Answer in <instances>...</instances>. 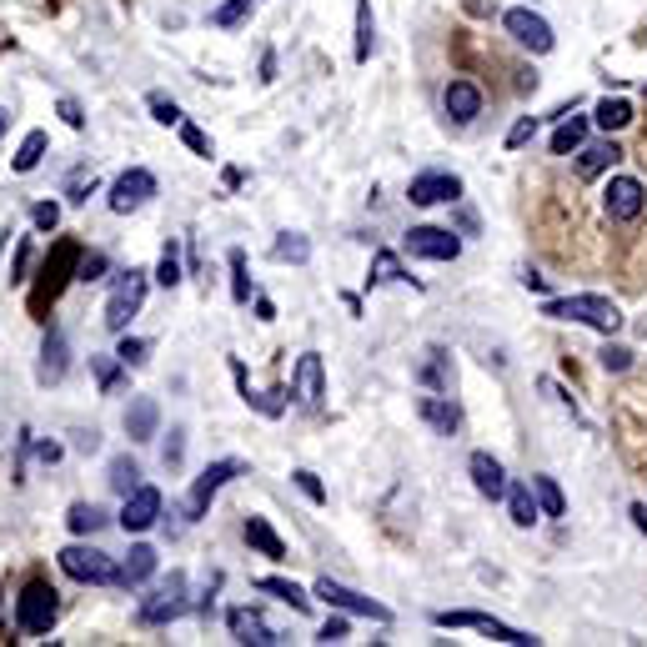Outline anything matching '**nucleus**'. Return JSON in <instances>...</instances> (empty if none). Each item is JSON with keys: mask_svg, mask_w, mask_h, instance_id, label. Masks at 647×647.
Masks as SVG:
<instances>
[{"mask_svg": "<svg viewBox=\"0 0 647 647\" xmlns=\"http://www.w3.org/2000/svg\"><path fill=\"white\" fill-rule=\"evenodd\" d=\"M542 316H552V321H577V327H592V332H607V337L622 327L617 301L592 296V291H582V296H552V301L542 306Z\"/></svg>", "mask_w": 647, "mask_h": 647, "instance_id": "nucleus-1", "label": "nucleus"}, {"mask_svg": "<svg viewBox=\"0 0 647 647\" xmlns=\"http://www.w3.org/2000/svg\"><path fill=\"white\" fill-rule=\"evenodd\" d=\"M141 301H146V271H121L116 276V286H111V301H106V327L111 332H126L131 327V316L141 311Z\"/></svg>", "mask_w": 647, "mask_h": 647, "instance_id": "nucleus-2", "label": "nucleus"}, {"mask_svg": "<svg viewBox=\"0 0 647 647\" xmlns=\"http://www.w3.org/2000/svg\"><path fill=\"white\" fill-rule=\"evenodd\" d=\"M246 472V462H236V457H221V462H211L196 482H191V492H186V517L196 522V517H206V507H211V497L231 482V477H241Z\"/></svg>", "mask_w": 647, "mask_h": 647, "instance_id": "nucleus-3", "label": "nucleus"}, {"mask_svg": "<svg viewBox=\"0 0 647 647\" xmlns=\"http://www.w3.org/2000/svg\"><path fill=\"white\" fill-rule=\"evenodd\" d=\"M56 617H61V602H56V592H51L46 582H31V587L16 597V622H21V632H51Z\"/></svg>", "mask_w": 647, "mask_h": 647, "instance_id": "nucleus-4", "label": "nucleus"}, {"mask_svg": "<svg viewBox=\"0 0 647 647\" xmlns=\"http://www.w3.org/2000/svg\"><path fill=\"white\" fill-rule=\"evenodd\" d=\"M61 572L76 577V582H116V562L101 552V547H66L61 552Z\"/></svg>", "mask_w": 647, "mask_h": 647, "instance_id": "nucleus-5", "label": "nucleus"}, {"mask_svg": "<svg viewBox=\"0 0 647 647\" xmlns=\"http://www.w3.org/2000/svg\"><path fill=\"white\" fill-rule=\"evenodd\" d=\"M502 26H507V36L517 41V46H527V51H537V56H547L552 46H557V36H552V26L537 16V11H507L502 16Z\"/></svg>", "mask_w": 647, "mask_h": 647, "instance_id": "nucleus-6", "label": "nucleus"}, {"mask_svg": "<svg viewBox=\"0 0 647 647\" xmlns=\"http://www.w3.org/2000/svg\"><path fill=\"white\" fill-rule=\"evenodd\" d=\"M151 196H156V176L141 171V166H131V171H121L116 186H111V211H116V216H131V211H141Z\"/></svg>", "mask_w": 647, "mask_h": 647, "instance_id": "nucleus-7", "label": "nucleus"}, {"mask_svg": "<svg viewBox=\"0 0 647 647\" xmlns=\"http://www.w3.org/2000/svg\"><path fill=\"white\" fill-rule=\"evenodd\" d=\"M437 627H477V632H487V637H497V642H512V647H532V642H537L532 632L507 627V622H497V617H487V612H437Z\"/></svg>", "mask_w": 647, "mask_h": 647, "instance_id": "nucleus-8", "label": "nucleus"}, {"mask_svg": "<svg viewBox=\"0 0 647 647\" xmlns=\"http://www.w3.org/2000/svg\"><path fill=\"white\" fill-rule=\"evenodd\" d=\"M181 612H186V577L171 572V577L141 602V622L156 627V622H171V617H181Z\"/></svg>", "mask_w": 647, "mask_h": 647, "instance_id": "nucleus-9", "label": "nucleus"}, {"mask_svg": "<svg viewBox=\"0 0 647 647\" xmlns=\"http://www.w3.org/2000/svg\"><path fill=\"white\" fill-rule=\"evenodd\" d=\"M291 397L301 407H321V397H327V372H321V357L316 352H301L296 357V372H291Z\"/></svg>", "mask_w": 647, "mask_h": 647, "instance_id": "nucleus-10", "label": "nucleus"}, {"mask_svg": "<svg viewBox=\"0 0 647 647\" xmlns=\"http://www.w3.org/2000/svg\"><path fill=\"white\" fill-rule=\"evenodd\" d=\"M602 206H607V216H612V221H637V216H642V206H647V191H642V181H637V176H617V181H607Z\"/></svg>", "mask_w": 647, "mask_h": 647, "instance_id": "nucleus-11", "label": "nucleus"}, {"mask_svg": "<svg viewBox=\"0 0 647 647\" xmlns=\"http://www.w3.org/2000/svg\"><path fill=\"white\" fill-rule=\"evenodd\" d=\"M316 597H327V602L342 607V612L372 617V622H392V607H382V602H372V597H362V592H352V587H342V582H332V577L316 582Z\"/></svg>", "mask_w": 647, "mask_h": 647, "instance_id": "nucleus-12", "label": "nucleus"}, {"mask_svg": "<svg viewBox=\"0 0 647 647\" xmlns=\"http://www.w3.org/2000/svg\"><path fill=\"white\" fill-rule=\"evenodd\" d=\"M407 251L412 256H427V261H457L462 256V241L442 226H412L407 231Z\"/></svg>", "mask_w": 647, "mask_h": 647, "instance_id": "nucleus-13", "label": "nucleus"}, {"mask_svg": "<svg viewBox=\"0 0 647 647\" xmlns=\"http://www.w3.org/2000/svg\"><path fill=\"white\" fill-rule=\"evenodd\" d=\"M407 196H412V206H442V201H457L462 196V181L447 176V171H427V176H417L407 186Z\"/></svg>", "mask_w": 647, "mask_h": 647, "instance_id": "nucleus-14", "label": "nucleus"}, {"mask_svg": "<svg viewBox=\"0 0 647 647\" xmlns=\"http://www.w3.org/2000/svg\"><path fill=\"white\" fill-rule=\"evenodd\" d=\"M156 517H161V492L141 482V487L126 497V507H121V527H126V532H146V527H156Z\"/></svg>", "mask_w": 647, "mask_h": 647, "instance_id": "nucleus-15", "label": "nucleus"}, {"mask_svg": "<svg viewBox=\"0 0 647 647\" xmlns=\"http://www.w3.org/2000/svg\"><path fill=\"white\" fill-rule=\"evenodd\" d=\"M467 472H472V487H477L487 502H502V497H507V472H502V462H497L492 452H472Z\"/></svg>", "mask_w": 647, "mask_h": 647, "instance_id": "nucleus-16", "label": "nucleus"}, {"mask_svg": "<svg viewBox=\"0 0 647 647\" xmlns=\"http://www.w3.org/2000/svg\"><path fill=\"white\" fill-rule=\"evenodd\" d=\"M226 627H231V637H236V642H251V647H271V642H281V637L266 627V617H261L256 607H231V612H226Z\"/></svg>", "mask_w": 647, "mask_h": 647, "instance_id": "nucleus-17", "label": "nucleus"}, {"mask_svg": "<svg viewBox=\"0 0 647 647\" xmlns=\"http://www.w3.org/2000/svg\"><path fill=\"white\" fill-rule=\"evenodd\" d=\"M417 412H422V422H427V427H437L442 437H452V432L462 427V407H457V402H447V397H437V392H432V397H422V402H417Z\"/></svg>", "mask_w": 647, "mask_h": 647, "instance_id": "nucleus-18", "label": "nucleus"}, {"mask_svg": "<svg viewBox=\"0 0 647 647\" xmlns=\"http://www.w3.org/2000/svg\"><path fill=\"white\" fill-rule=\"evenodd\" d=\"M156 427H161V407H156V397H136V402L126 407V432H131V442H151V437H156Z\"/></svg>", "mask_w": 647, "mask_h": 647, "instance_id": "nucleus-19", "label": "nucleus"}, {"mask_svg": "<svg viewBox=\"0 0 647 647\" xmlns=\"http://www.w3.org/2000/svg\"><path fill=\"white\" fill-rule=\"evenodd\" d=\"M156 572V547H146V542H136L131 552H126V562H121V572H116V587H141L146 577Z\"/></svg>", "mask_w": 647, "mask_h": 647, "instance_id": "nucleus-20", "label": "nucleus"}, {"mask_svg": "<svg viewBox=\"0 0 647 647\" xmlns=\"http://www.w3.org/2000/svg\"><path fill=\"white\" fill-rule=\"evenodd\" d=\"M442 101H447V116H452V121H472V116L482 111V91H477L472 81H452Z\"/></svg>", "mask_w": 647, "mask_h": 647, "instance_id": "nucleus-21", "label": "nucleus"}, {"mask_svg": "<svg viewBox=\"0 0 647 647\" xmlns=\"http://www.w3.org/2000/svg\"><path fill=\"white\" fill-rule=\"evenodd\" d=\"M507 512H512V522H517V527H532V522L542 517L532 482H507Z\"/></svg>", "mask_w": 647, "mask_h": 647, "instance_id": "nucleus-22", "label": "nucleus"}, {"mask_svg": "<svg viewBox=\"0 0 647 647\" xmlns=\"http://www.w3.org/2000/svg\"><path fill=\"white\" fill-rule=\"evenodd\" d=\"M617 141H592V146H577V176H602L612 161H617Z\"/></svg>", "mask_w": 647, "mask_h": 647, "instance_id": "nucleus-23", "label": "nucleus"}, {"mask_svg": "<svg viewBox=\"0 0 647 647\" xmlns=\"http://www.w3.org/2000/svg\"><path fill=\"white\" fill-rule=\"evenodd\" d=\"M246 542H251L261 557H276V562L286 557V542L271 532V522H266V517H246Z\"/></svg>", "mask_w": 647, "mask_h": 647, "instance_id": "nucleus-24", "label": "nucleus"}, {"mask_svg": "<svg viewBox=\"0 0 647 647\" xmlns=\"http://www.w3.org/2000/svg\"><path fill=\"white\" fill-rule=\"evenodd\" d=\"M587 141V116H562V126L552 131V156H572Z\"/></svg>", "mask_w": 647, "mask_h": 647, "instance_id": "nucleus-25", "label": "nucleus"}, {"mask_svg": "<svg viewBox=\"0 0 647 647\" xmlns=\"http://www.w3.org/2000/svg\"><path fill=\"white\" fill-rule=\"evenodd\" d=\"M41 382H61L66 377V337L61 332H51L46 337V347H41V372H36Z\"/></svg>", "mask_w": 647, "mask_h": 647, "instance_id": "nucleus-26", "label": "nucleus"}, {"mask_svg": "<svg viewBox=\"0 0 647 647\" xmlns=\"http://www.w3.org/2000/svg\"><path fill=\"white\" fill-rule=\"evenodd\" d=\"M377 51V21H372V0H357V61H372Z\"/></svg>", "mask_w": 647, "mask_h": 647, "instance_id": "nucleus-27", "label": "nucleus"}, {"mask_svg": "<svg viewBox=\"0 0 647 647\" xmlns=\"http://www.w3.org/2000/svg\"><path fill=\"white\" fill-rule=\"evenodd\" d=\"M271 256H276V261L301 266V261H311V241H306L301 231H281V236H276V246H271Z\"/></svg>", "mask_w": 647, "mask_h": 647, "instance_id": "nucleus-28", "label": "nucleus"}, {"mask_svg": "<svg viewBox=\"0 0 647 647\" xmlns=\"http://www.w3.org/2000/svg\"><path fill=\"white\" fill-rule=\"evenodd\" d=\"M106 482H111V492L131 497V492L141 487V467H136L131 457H111V472H106Z\"/></svg>", "mask_w": 647, "mask_h": 647, "instance_id": "nucleus-29", "label": "nucleus"}, {"mask_svg": "<svg viewBox=\"0 0 647 647\" xmlns=\"http://www.w3.org/2000/svg\"><path fill=\"white\" fill-rule=\"evenodd\" d=\"M256 587H261V592H271V597H281L291 612H306V607H311V597H306L296 582H286V577H261Z\"/></svg>", "mask_w": 647, "mask_h": 647, "instance_id": "nucleus-30", "label": "nucleus"}, {"mask_svg": "<svg viewBox=\"0 0 647 647\" xmlns=\"http://www.w3.org/2000/svg\"><path fill=\"white\" fill-rule=\"evenodd\" d=\"M532 492H537L542 517H562V512H567V497H562V487H557L552 477H532Z\"/></svg>", "mask_w": 647, "mask_h": 647, "instance_id": "nucleus-31", "label": "nucleus"}, {"mask_svg": "<svg viewBox=\"0 0 647 647\" xmlns=\"http://www.w3.org/2000/svg\"><path fill=\"white\" fill-rule=\"evenodd\" d=\"M101 522H106V512H101L96 502H76V507L66 512V527H71L76 537H86V532H96Z\"/></svg>", "mask_w": 647, "mask_h": 647, "instance_id": "nucleus-32", "label": "nucleus"}, {"mask_svg": "<svg viewBox=\"0 0 647 647\" xmlns=\"http://www.w3.org/2000/svg\"><path fill=\"white\" fill-rule=\"evenodd\" d=\"M367 281H372V286H387V281H412V276L402 271V261H397L392 251H377V256H372V276H367Z\"/></svg>", "mask_w": 647, "mask_h": 647, "instance_id": "nucleus-33", "label": "nucleus"}, {"mask_svg": "<svg viewBox=\"0 0 647 647\" xmlns=\"http://www.w3.org/2000/svg\"><path fill=\"white\" fill-rule=\"evenodd\" d=\"M41 156H46V131H31V136L21 141V151H16V171H36Z\"/></svg>", "mask_w": 647, "mask_h": 647, "instance_id": "nucleus-34", "label": "nucleus"}, {"mask_svg": "<svg viewBox=\"0 0 647 647\" xmlns=\"http://www.w3.org/2000/svg\"><path fill=\"white\" fill-rule=\"evenodd\" d=\"M246 16H251V0H226V6H216V11H211V26H221V31H236Z\"/></svg>", "mask_w": 647, "mask_h": 647, "instance_id": "nucleus-35", "label": "nucleus"}, {"mask_svg": "<svg viewBox=\"0 0 647 647\" xmlns=\"http://www.w3.org/2000/svg\"><path fill=\"white\" fill-rule=\"evenodd\" d=\"M627 121H632V106H627V101H602V106H597V126H602V131H622Z\"/></svg>", "mask_w": 647, "mask_h": 647, "instance_id": "nucleus-36", "label": "nucleus"}, {"mask_svg": "<svg viewBox=\"0 0 647 647\" xmlns=\"http://www.w3.org/2000/svg\"><path fill=\"white\" fill-rule=\"evenodd\" d=\"M231 296L246 306L251 301V281H246V251H231Z\"/></svg>", "mask_w": 647, "mask_h": 647, "instance_id": "nucleus-37", "label": "nucleus"}, {"mask_svg": "<svg viewBox=\"0 0 647 647\" xmlns=\"http://www.w3.org/2000/svg\"><path fill=\"white\" fill-rule=\"evenodd\" d=\"M291 482L301 487V497H306V502H316V507H321V502H327V487H321V477H316V472H306V467H296V472H291Z\"/></svg>", "mask_w": 647, "mask_h": 647, "instance_id": "nucleus-38", "label": "nucleus"}, {"mask_svg": "<svg viewBox=\"0 0 647 647\" xmlns=\"http://www.w3.org/2000/svg\"><path fill=\"white\" fill-rule=\"evenodd\" d=\"M422 382H427V387H437V392H447V387H452V367H447V357H442V352H432V362H427Z\"/></svg>", "mask_w": 647, "mask_h": 647, "instance_id": "nucleus-39", "label": "nucleus"}, {"mask_svg": "<svg viewBox=\"0 0 647 647\" xmlns=\"http://www.w3.org/2000/svg\"><path fill=\"white\" fill-rule=\"evenodd\" d=\"M176 131H181V141H186V146H191V151H196L201 161H211V136H206L201 126H191V121H181Z\"/></svg>", "mask_w": 647, "mask_h": 647, "instance_id": "nucleus-40", "label": "nucleus"}, {"mask_svg": "<svg viewBox=\"0 0 647 647\" xmlns=\"http://www.w3.org/2000/svg\"><path fill=\"white\" fill-rule=\"evenodd\" d=\"M156 281H161V286H176V281H181V261H176V241H166V251H161V271H156Z\"/></svg>", "mask_w": 647, "mask_h": 647, "instance_id": "nucleus-41", "label": "nucleus"}, {"mask_svg": "<svg viewBox=\"0 0 647 647\" xmlns=\"http://www.w3.org/2000/svg\"><path fill=\"white\" fill-rule=\"evenodd\" d=\"M146 352H151V342H141V337H121V347H116V357H121L126 367H141Z\"/></svg>", "mask_w": 647, "mask_h": 647, "instance_id": "nucleus-42", "label": "nucleus"}, {"mask_svg": "<svg viewBox=\"0 0 647 647\" xmlns=\"http://www.w3.org/2000/svg\"><path fill=\"white\" fill-rule=\"evenodd\" d=\"M91 362H96V382H101V392H111V387L121 382V367H126V362H121V357H116V362H111V357H91Z\"/></svg>", "mask_w": 647, "mask_h": 647, "instance_id": "nucleus-43", "label": "nucleus"}, {"mask_svg": "<svg viewBox=\"0 0 647 647\" xmlns=\"http://www.w3.org/2000/svg\"><path fill=\"white\" fill-rule=\"evenodd\" d=\"M151 116L161 121V126H181L186 116H181V106L176 101H166V96H151Z\"/></svg>", "mask_w": 647, "mask_h": 647, "instance_id": "nucleus-44", "label": "nucleus"}, {"mask_svg": "<svg viewBox=\"0 0 647 647\" xmlns=\"http://www.w3.org/2000/svg\"><path fill=\"white\" fill-rule=\"evenodd\" d=\"M532 136H537V116H522V121H517L512 131H507V151H522V146H527Z\"/></svg>", "mask_w": 647, "mask_h": 647, "instance_id": "nucleus-45", "label": "nucleus"}, {"mask_svg": "<svg viewBox=\"0 0 647 647\" xmlns=\"http://www.w3.org/2000/svg\"><path fill=\"white\" fill-rule=\"evenodd\" d=\"M251 407L266 412V417H281V412H286V387H271L266 397H251Z\"/></svg>", "mask_w": 647, "mask_h": 647, "instance_id": "nucleus-46", "label": "nucleus"}, {"mask_svg": "<svg viewBox=\"0 0 647 647\" xmlns=\"http://www.w3.org/2000/svg\"><path fill=\"white\" fill-rule=\"evenodd\" d=\"M31 221H36L41 231H56V226H61V206H56V201H41V206L31 211Z\"/></svg>", "mask_w": 647, "mask_h": 647, "instance_id": "nucleus-47", "label": "nucleus"}, {"mask_svg": "<svg viewBox=\"0 0 647 647\" xmlns=\"http://www.w3.org/2000/svg\"><path fill=\"white\" fill-rule=\"evenodd\" d=\"M61 121H66L71 131H81V126H86V111H81V101H71V96H61Z\"/></svg>", "mask_w": 647, "mask_h": 647, "instance_id": "nucleus-48", "label": "nucleus"}, {"mask_svg": "<svg viewBox=\"0 0 647 647\" xmlns=\"http://www.w3.org/2000/svg\"><path fill=\"white\" fill-rule=\"evenodd\" d=\"M602 367H607V372H627V367H632V352H627V347H607V352H602Z\"/></svg>", "mask_w": 647, "mask_h": 647, "instance_id": "nucleus-49", "label": "nucleus"}, {"mask_svg": "<svg viewBox=\"0 0 647 647\" xmlns=\"http://www.w3.org/2000/svg\"><path fill=\"white\" fill-rule=\"evenodd\" d=\"M181 437H186V432H171V442H166V452H161V462H166L171 472L181 467V452H186V447H181Z\"/></svg>", "mask_w": 647, "mask_h": 647, "instance_id": "nucleus-50", "label": "nucleus"}, {"mask_svg": "<svg viewBox=\"0 0 647 647\" xmlns=\"http://www.w3.org/2000/svg\"><path fill=\"white\" fill-rule=\"evenodd\" d=\"M342 637H347V617H332L327 627L316 632V642H342Z\"/></svg>", "mask_w": 647, "mask_h": 647, "instance_id": "nucleus-51", "label": "nucleus"}, {"mask_svg": "<svg viewBox=\"0 0 647 647\" xmlns=\"http://www.w3.org/2000/svg\"><path fill=\"white\" fill-rule=\"evenodd\" d=\"M101 271H106V256H86L81 261V281H101Z\"/></svg>", "mask_w": 647, "mask_h": 647, "instance_id": "nucleus-52", "label": "nucleus"}, {"mask_svg": "<svg viewBox=\"0 0 647 647\" xmlns=\"http://www.w3.org/2000/svg\"><path fill=\"white\" fill-rule=\"evenodd\" d=\"M522 286H527V291H547V276L527 266V271H522Z\"/></svg>", "mask_w": 647, "mask_h": 647, "instance_id": "nucleus-53", "label": "nucleus"}, {"mask_svg": "<svg viewBox=\"0 0 647 647\" xmlns=\"http://www.w3.org/2000/svg\"><path fill=\"white\" fill-rule=\"evenodd\" d=\"M256 316H261V321H276V306H271L266 296H256Z\"/></svg>", "mask_w": 647, "mask_h": 647, "instance_id": "nucleus-54", "label": "nucleus"}, {"mask_svg": "<svg viewBox=\"0 0 647 647\" xmlns=\"http://www.w3.org/2000/svg\"><path fill=\"white\" fill-rule=\"evenodd\" d=\"M41 462H61V447L56 442H41Z\"/></svg>", "mask_w": 647, "mask_h": 647, "instance_id": "nucleus-55", "label": "nucleus"}, {"mask_svg": "<svg viewBox=\"0 0 647 647\" xmlns=\"http://www.w3.org/2000/svg\"><path fill=\"white\" fill-rule=\"evenodd\" d=\"M632 522H637V532H647V507L642 502H632Z\"/></svg>", "mask_w": 647, "mask_h": 647, "instance_id": "nucleus-56", "label": "nucleus"}, {"mask_svg": "<svg viewBox=\"0 0 647 647\" xmlns=\"http://www.w3.org/2000/svg\"><path fill=\"white\" fill-rule=\"evenodd\" d=\"M0 126H6V111H0Z\"/></svg>", "mask_w": 647, "mask_h": 647, "instance_id": "nucleus-57", "label": "nucleus"}]
</instances>
